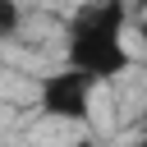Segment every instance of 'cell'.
I'll list each match as a JSON object with an SVG mask.
<instances>
[{
    "mask_svg": "<svg viewBox=\"0 0 147 147\" xmlns=\"http://www.w3.org/2000/svg\"><path fill=\"white\" fill-rule=\"evenodd\" d=\"M124 28H129V0H87L83 9H74V18L64 23L69 69L87 74L92 83L119 78L133 64L124 46Z\"/></svg>",
    "mask_w": 147,
    "mask_h": 147,
    "instance_id": "1",
    "label": "cell"
},
{
    "mask_svg": "<svg viewBox=\"0 0 147 147\" xmlns=\"http://www.w3.org/2000/svg\"><path fill=\"white\" fill-rule=\"evenodd\" d=\"M37 106L46 119H64V124H87L92 119V78L78 69H55V74H37Z\"/></svg>",
    "mask_w": 147,
    "mask_h": 147,
    "instance_id": "2",
    "label": "cell"
},
{
    "mask_svg": "<svg viewBox=\"0 0 147 147\" xmlns=\"http://www.w3.org/2000/svg\"><path fill=\"white\" fill-rule=\"evenodd\" d=\"M18 28H23V9H18V0H0V41L18 37Z\"/></svg>",
    "mask_w": 147,
    "mask_h": 147,
    "instance_id": "3",
    "label": "cell"
},
{
    "mask_svg": "<svg viewBox=\"0 0 147 147\" xmlns=\"http://www.w3.org/2000/svg\"><path fill=\"white\" fill-rule=\"evenodd\" d=\"M133 147H142V142H133Z\"/></svg>",
    "mask_w": 147,
    "mask_h": 147,
    "instance_id": "4",
    "label": "cell"
}]
</instances>
